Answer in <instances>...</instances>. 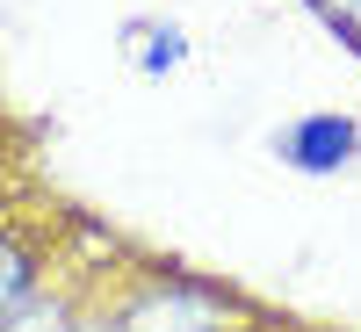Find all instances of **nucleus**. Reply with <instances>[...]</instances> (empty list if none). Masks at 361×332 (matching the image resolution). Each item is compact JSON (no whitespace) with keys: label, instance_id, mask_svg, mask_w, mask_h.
Wrapping results in <instances>:
<instances>
[{"label":"nucleus","instance_id":"nucleus-1","mask_svg":"<svg viewBox=\"0 0 361 332\" xmlns=\"http://www.w3.org/2000/svg\"><path fill=\"white\" fill-rule=\"evenodd\" d=\"M354 145H361V130L347 123V116H311V123L282 130V159H289V166L325 173V166H347V159H354Z\"/></svg>","mask_w":361,"mask_h":332},{"label":"nucleus","instance_id":"nucleus-2","mask_svg":"<svg viewBox=\"0 0 361 332\" xmlns=\"http://www.w3.org/2000/svg\"><path fill=\"white\" fill-rule=\"evenodd\" d=\"M209 325H217V304L195 289H166V296L130 311V332H209Z\"/></svg>","mask_w":361,"mask_h":332},{"label":"nucleus","instance_id":"nucleus-3","mask_svg":"<svg viewBox=\"0 0 361 332\" xmlns=\"http://www.w3.org/2000/svg\"><path fill=\"white\" fill-rule=\"evenodd\" d=\"M22 289H29V260L8 246V238H0V311H15V304H22Z\"/></svg>","mask_w":361,"mask_h":332},{"label":"nucleus","instance_id":"nucleus-4","mask_svg":"<svg viewBox=\"0 0 361 332\" xmlns=\"http://www.w3.org/2000/svg\"><path fill=\"white\" fill-rule=\"evenodd\" d=\"M0 332H66V325H58V304H22L15 325H0Z\"/></svg>","mask_w":361,"mask_h":332},{"label":"nucleus","instance_id":"nucleus-5","mask_svg":"<svg viewBox=\"0 0 361 332\" xmlns=\"http://www.w3.org/2000/svg\"><path fill=\"white\" fill-rule=\"evenodd\" d=\"M325 8H340L347 22H361V0H325Z\"/></svg>","mask_w":361,"mask_h":332}]
</instances>
